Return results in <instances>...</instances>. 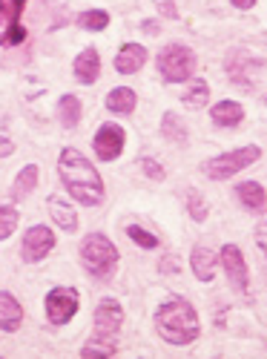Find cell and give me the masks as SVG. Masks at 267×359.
<instances>
[{
    "label": "cell",
    "instance_id": "cell-29",
    "mask_svg": "<svg viewBox=\"0 0 267 359\" xmlns=\"http://www.w3.org/2000/svg\"><path fill=\"white\" fill-rule=\"evenodd\" d=\"M127 236L132 238L138 248H144V250H156V248H158V238H156L150 230H144L141 224H130V227H127Z\"/></svg>",
    "mask_w": 267,
    "mask_h": 359
},
{
    "label": "cell",
    "instance_id": "cell-6",
    "mask_svg": "<svg viewBox=\"0 0 267 359\" xmlns=\"http://www.w3.org/2000/svg\"><path fill=\"white\" fill-rule=\"evenodd\" d=\"M46 319L52 322V325H67V322H72V316L78 313V305H81V296H78V290L75 287H52L49 293H46Z\"/></svg>",
    "mask_w": 267,
    "mask_h": 359
},
{
    "label": "cell",
    "instance_id": "cell-1",
    "mask_svg": "<svg viewBox=\"0 0 267 359\" xmlns=\"http://www.w3.org/2000/svg\"><path fill=\"white\" fill-rule=\"evenodd\" d=\"M57 175L67 187V193L83 204V207H98L104 201V182L98 170L89 164V158L83 153H78L75 147L61 149V158H57Z\"/></svg>",
    "mask_w": 267,
    "mask_h": 359
},
{
    "label": "cell",
    "instance_id": "cell-21",
    "mask_svg": "<svg viewBox=\"0 0 267 359\" xmlns=\"http://www.w3.org/2000/svg\"><path fill=\"white\" fill-rule=\"evenodd\" d=\"M235 196H239V201L247 207V210H253V213H264L267 198H264V187H261V184H256V182H245V184L235 187Z\"/></svg>",
    "mask_w": 267,
    "mask_h": 359
},
{
    "label": "cell",
    "instance_id": "cell-32",
    "mask_svg": "<svg viewBox=\"0 0 267 359\" xmlns=\"http://www.w3.org/2000/svg\"><path fill=\"white\" fill-rule=\"evenodd\" d=\"M15 153V144L9 135H0V158H9Z\"/></svg>",
    "mask_w": 267,
    "mask_h": 359
},
{
    "label": "cell",
    "instance_id": "cell-31",
    "mask_svg": "<svg viewBox=\"0 0 267 359\" xmlns=\"http://www.w3.org/2000/svg\"><path fill=\"white\" fill-rule=\"evenodd\" d=\"M156 4V9L164 15V18H170V20H175L178 18V9H175V0H153Z\"/></svg>",
    "mask_w": 267,
    "mask_h": 359
},
{
    "label": "cell",
    "instance_id": "cell-15",
    "mask_svg": "<svg viewBox=\"0 0 267 359\" xmlns=\"http://www.w3.org/2000/svg\"><path fill=\"white\" fill-rule=\"evenodd\" d=\"M23 322V308L20 302L9 293V290H0V331L4 334H15Z\"/></svg>",
    "mask_w": 267,
    "mask_h": 359
},
{
    "label": "cell",
    "instance_id": "cell-34",
    "mask_svg": "<svg viewBox=\"0 0 267 359\" xmlns=\"http://www.w3.org/2000/svg\"><path fill=\"white\" fill-rule=\"evenodd\" d=\"M144 32L146 35H158V23L156 20H144Z\"/></svg>",
    "mask_w": 267,
    "mask_h": 359
},
{
    "label": "cell",
    "instance_id": "cell-25",
    "mask_svg": "<svg viewBox=\"0 0 267 359\" xmlns=\"http://www.w3.org/2000/svg\"><path fill=\"white\" fill-rule=\"evenodd\" d=\"M161 130H164V138H170L172 144H187V127L182 124V118L175 112H164Z\"/></svg>",
    "mask_w": 267,
    "mask_h": 359
},
{
    "label": "cell",
    "instance_id": "cell-12",
    "mask_svg": "<svg viewBox=\"0 0 267 359\" xmlns=\"http://www.w3.org/2000/svg\"><path fill=\"white\" fill-rule=\"evenodd\" d=\"M72 72H75V78L81 81V83H95L98 81V75H101V55H98V49H83L78 57H75V64H72Z\"/></svg>",
    "mask_w": 267,
    "mask_h": 359
},
{
    "label": "cell",
    "instance_id": "cell-17",
    "mask_svg": "<svg viewBox=\"0 0 267 359\" xmlns=\"http://www.w3.org/2000/svg\"><path fill=\"white\" fill-rule=\"evenodd\" d=\"M23 6H26V0H9V6H6V18H9L6 35H4V43H6V46H18V43L26 41V29L20 26Z\"/></svg>",
    "mask_w": 267,
    "mask_h": 359
},
{
    "label": "cell",
    "instance_id": "cell-35",
    "mask_svg": "<svg viewBox=\"0 0 267 359\" xmlns=\"http://www.w3.org/2000/svg\"><path fill=\"white\" fill-rule=\"evenodd\" d=\"M259 248L264 250V224H259Z\"/></svg>",
    "mask_w": 267,
    "mask_h": 359
},
{
    "label": "cell",
    "instance_id": "cell-14",
    "mask_svg": "<svg viewBox=\"0 0 267 359\" xmlns=\"http://www.w3.org/2000/svg\"><path fill=\"white\" fill-rule=\"evenodd\" d=\"M146 64V49L141 43H124L115 55V69L121 75H135Z\"/></svg>",
    "mask_w": 267,
    "mask_h": 359
},
{
    "label": "cell",
    "instance_id": "cell-19",
    "mask_svg": "<svg viewBox=\"0 0 267 359\" xmlns=\"http://www.w3.org/2000/svg\"><path fill=\"white\" fill-rule=\"evenodd\" d=\"M135 104H138V95L130 86H115L107 95V109L115 112V115H130L135 109Z\"/></svg>",
    "mask_w": 267,
    "mask_h": 359
},
{
    "label": "cell",
    "instance_id": "cell-10",
    "mask_svg": "<svg viewBox=\"0 0 267 359\" xmlns=\"http://www.w3.org/2000/svg\"><path fill=\"white\" fill-rule=\"evenodd\" d=\"M219 259H221V267H224V273H227L230 285L239 290V293H245L247 285H250V273H247V264H245L242 250L235 248V245H224Z\"/></svg>",
    "mask_w": 267,
    "mask_h": 359
},
{
    "label": "cell",
    "instance_id": "cell-13",
    "mask_svg": "<svg viewBox=\"0 0 267 359\" xmlns=\"http://www.w3.org/2000/svg\"><path fill=\"white\" fill-rule=\"evenodd\" d=\"M216 264H219V259H216V253L207 248V245H196V248H193V253H190V267H193V273H196L198 282H213Z\"/></svg>",
    "mask_w": 267,
    "mask_h": 359
},
{
    "label": "cell",
    "instance_id": "cell-22",
    "mask_svg": "<svg viewBox=\"0 0 267 359\" xmlns=\"http://www.w3.org/2000/svg\"><path fill=\"white\" fill-rule=\"evenodd\" d=\"M38 175H41L38 164H26V167L18 172L15 184H12V198H15V201H20V198H26L29 193H32V190L38 187Z\"/></svg>",
    "mask_w": 267,
    "mask_h": 359
},
{
    "label": "cell",
    "instance_id": "cell-11",
    "mask_svg": "<svg viewBox=\"0 0 267 359\" xmlns=\"http://www.w3.org/2000/svg\"><path fill=\"white\" fill-rule=\"evenodd\" d=\"M121 322H124V308L115 302V299H101L98 308H95V337H115L121 331Z\"/></svg>",
    "mask_w": 267,
    "mask_h": 359
},
{
    "label": "cell",
    "instance_id": "cell-28",
    "mask_svg": "<svg viewBox=\"0 0 267 359\" xmlns=\"http://www.w3.org/2000/svg\"><path fill=\"white\" fill-rule=\"evenodd\" d=\"M187 210H190L193 222H204V219H207V213H210V207H207L204 196H201L196 187H190V190H187Z\"/></svg>",
    "mask_w": 267,
    "mask_h": 359
},
{
    "label": "cell",
    "instance_id": "cell-5",
    "mask_svg": "<svg viewBox=\"0 0 267 359\" xmlns=\"http://www.w3.org/2000/svg\"><path fill=\"white\" fill-rule=\"evenodd\" d=\"M158 72L170 83H184L196 72V52L184 43H170L158 52Z\"/></svg>",
    "mask_w": 267,
    "mask_h": 359
},
{
    "label": "cell",
    "instance_id": "cell-9",
    "mask_svg": "<svg viewBox=\"0 0 267 359\" xmlns=\"http://www.w3.org/2000/svg\"><path fill=\"white\" fill-rule=\"evenodd\" d=\"M124 144H127V133H124V127H118V124H101V130L93 138L95 156L101 161H115L118 156L124 153Z\"/></svg>",
    "mask_w": 267,
    "mask_h": 359
},
{
    "label": "cell",
    "instance_id": "cell-4",
    "mask_svg": "<svg viewBox=\"0 0 267 359\" xmlns=\"http://www.w3.org/2000/svg\"><path fill=\"white\" fill-rule=\"evenodd\" d=\"M259 158H261V147L250 144V147H239V149H233V153H221L210 161H204L201 170L207 178H213V182H224V178H233L235 172L256 164Z\"/></svg>",
    "mask_w": 267,
    "mask_h": 359
},
{
    "label": "cell",
    "instance_id": "cell-18",
    "mask_svg": "<svg viewBox=\"0 0 267 359\" xmlns=\"http://www.w3.org/2000/svg\"><path fill=\"white\" fill-rule=\"evenodd\" d=\"M210 118L216 127H235L245 121V107L239 101H219L213 109H210Z\"/></svg>",
    "mask_w": 267,
    "mask_h": 359
},
{
    "label": "cell",
    "instance_id": "cell-20",
    "mask_svg": "<svg viewBox=\"0 0 267 359\" xmlns=\"http://www.w3.org/2000/svg\"><path fill=\"white\" fill-rule=\"evenodd\" d=\"M81 115H83V107L78 95H64L57 101V121H61L64 130H75L81 124Z\"/></svg>",
    "mask_w": 267,
    "mask_h": 359
},
{
    "label": "cell",
    "instance_id": "cell-3",
    "mask_svg": "<svg viewBox=\"0 0 267 359\" xmlns=\"http://www.w3.org/2000/svg\"><path fill=\"white\" fill-rule=\"evenodd\" d=\"M81 262L95 279H109L118 267V248L104 233H89L81 242Z\"/></svg>",
    "mask_w": 267,
    "mask_h": 359
},
{
    "label": "cell",
    "instance_id": "cell-24",
    "mask_svg": "<svg viewBox=\"0 0 267 359\" xmlns=\"http://www.w3.org/2000/svg\"><path fill=\"white\" fill-rule=\"evenodd\" d=\"M187 107H193V109H201V107H207V101H210V83L207 81H201V78H196L190 86H187V93H184V98H182Z\"/></svg>",
    "mask_w": 267,
    "mask_h": 359
},
{
    "label": "cell",
    "instance_id": "cell-27",
    "mask_svg": "<svg viewBox=\"0 0 267 359\" xmlns=\"http://www.w3.org/2000/svg\"><path fill=\"white\" fill-rule=\"evenodd\" d=\"M20 216L15 210V204H0V242H6V238L15 233Z\"/></svg>",
    "mask_w": 267,
    "mask_h": 359
},
{
    "label": "cell",
    "instance_id": "cell-30",
    "mask_svg": "<svg viewBox=\"0 0 267 359\" xmlns=\"http://www.w3.org/2000/svg\"><path fill=\"white\" fill-rule=\"evenodd\" d=\"M141 170H144V175H150L153 182H161L164 178V167L158 161H153V158H141Z\"/></svg>",
    "mask_w": 267,
    "mask_h": 359
},
{
    "label": "cell",
    "instance_id": "cell-33",
    "mask_svg": "<svg viewBox=\"0 0 267 359\" xmlns=\"http://www.w3.org/2000/svg\"><path fill=\"white\" fill-rule=\"evenodd\" d=\"M230 4H233L235 9H253V6L259 4V0H230Z\"/></svg>",
    "mask_w": 267,
    "mask_h": 359
},
{
    "label": "cell",
    "instance_id": "cell-16",
    "mask_svg": "<svg viewBox=\"0 0 267 359\" xmlns=\"http://www.w3.org/2000/svg\"><path fill=\"white\" fill-rule=\"evenodd\" d=\"M49 216L52 222L67 230V233H75L78 230V213L72 210V201H67L64 196H49Z\"/></svg>",
    "mask_w": 267,
    "mask_h": 359
},
{
    "label": "cell",
    "instance_id": "cell-2",
    "mask_svg": "<svg viewBox=\"0 0 267 359\" xmlns=\"http://www.w3.org/2000/svg\"><path fill=\"white\" fill-rule=\"evenodd\" d=\"M156 331L170 345H190L201 334L198 313L184 299H170L156 313Z\"/></svg>",
    "mask_w": 267,
    "mask_h": 359
},
{
    "label": "cell",
    "instance_id": "cell-8",
    "mask_svg": "<svg viewBox=\"0 0 267 359\" xmlns=\"http://www.w3.org/2000/svg\"><path fill=\"white\" fill-rule=\"evenodd\" d=\"M52 248H55V233H52L49 227H43V224H35V227H29L26 236H23L20 256H23V262L35 264V262L46 259Z\"/></svg>",
    "mask_w": 267,
    "mask_h": 359
},
{
    "label": "cell",
    "instance_id": "cell-26",
    "mask_svg": "<svg viewBox=\"0 0 267 359\" xmlns=\"http://www.w3.org/2000/svg\"><path fill=\"white\" fill-rule=\"evenodd\" d=\"M78 26L86 29V32H104L109 26V15L104 9H89V12H81L78 15Z\"/></svg>",
    "mask_w": 267,
    "mask_h": 359
},
{
    "label": "cell",
    "instance_id": "cell-23",
    "mask_svg": "<svg viewBox=\"0 0 267 359\" xmlns=\"http://www.w3.org/2000/svg\"><path fill=\"white\" fill-rule=\"evenodd\" d=\"M112 353H118V342H115V337H93L83 348H81V356L83 359H104V356H112Z\"/></svg>",
    "mask_w": 267,
    "mask_h": 359
},
{
    "label": "cell",
    "instance_id": "cell-7",
    "mask_svg": "<svg viewBox=\"0 0 267 359\" xmlns=\"http://www.w3.org/2000/svg\"><path fill=\"white\" fill-rule=\"evenodd\" d=\"M224 69H227V75H230L233 83H239V86H245V89H253V83H256V78L261 75L264 64H261V57H253V55L245 52V49H235V52L227 55Z\"/></svg>",
    "mask_w": 267,
    "mask_h": 359
}]
</instances>
